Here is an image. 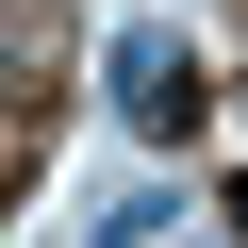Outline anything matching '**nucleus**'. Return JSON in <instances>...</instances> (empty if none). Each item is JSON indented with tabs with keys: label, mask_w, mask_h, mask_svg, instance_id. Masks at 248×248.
<instances>
[{
	"label": "nucleus",
	"mask_w": 248,
	"mask_h": 248,
	"mask_svg": "<svg viewBox=\"0 0 248 248\" xmlns=\"http://www.w3.org/2000/svg\"><path fill=\"white\" fill-rule=\"evenodd\" d=\"M99 99L133 116L149 149H182L199 116H215V66H199V33H166V17H116V50H99Z\"/></svg>",
	"instance_id": "1"
},
{
	"label": "nucleus",
	"mask_w": 248,
	"mask_h": 248,
	"mask_svg": "<svg viewBox=\"0 0 248 248\" xmlns=\"http://www.w3.org/2000/svg\"><path fill=\"white\" fill-rule=\"evenodd\" d=\"M166 232H182V199H166V182H116V199L83 215V248H166Z\"/></svg>",
	"instance_id": "2"
},
{
	"label": "nucleus",
	"mask_w": 248,
	"mask_h": 248,
	"mask_svg": "<svg viewBox=\"0 0 248 248\" xmlns=\"http://www.w3.org/2000/svg\"><path fill=\"white\" fill-rule=\"evenodd\" d=\"M215 215H232V232H248V166H232V182H215Z\"/></svg>",
	"instance_id": "3"
}]
</instances>
